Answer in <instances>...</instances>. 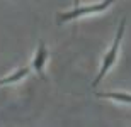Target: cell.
Returning <instances> with one entry per match:
<instances>
[{
	"label": "cell",
	"instance_id": "1",
	"mask_svg": "<svg viewBox=\"0 0 131 127\" xmlns=\"http://www.w3.org/2000/svg\"><path fill=\"white\" fill-rule=\"evenodd\" d=\"M124 29H126V17L121 19V24L117 27V32H116L114 41H112V46L109 48V51H107V53L104 54V58H102L101 69H99L95 80L92 81V88H97L99 83L102 81V78L107 75V71L114 66V63H116V59H117V53H119V46H121V39H123V36H124Z\"/></svg>",
	"mask_w": 131,
	"mask_h": 127
},
{
	"label": "cell",
	"instance_id": "2",
	"mask_svg": "<svg viewBox=\"0 0 131 127\" xmlns=\"http://www.w3.org/2000/svg\"><path fill=\"white\" fill-rule=\"evenodd\" d=\"M116 0H102L99 4L94 5H87V7H75V9L68 10V12H63V14L56 15V22L58 24H63V22H70V20H75L78 17H83V15H90V14H99V12H104L114 4Z\"/></svg>",
	"mask_w": 131,
	"mask_h": 127
},
{
	"label": "cell",
	"instance_id": "3",
	"mask_svg": "<svg viewBox=\"0 0 131 127\" xmlns=\"http://www.w3.org/2000/svg\"><path fill=\"white\" fill-rule=\"evenodd\" d=\"M46 59H48V49H46V44L41 41L34 53V58H32V68L36 69V73L41 76V78H46L44 76V64H46Z\"/></svg>",
	"mask_w": 131,
	"mask_h": 127
},
{
	"label": "cell",
	"instance_id": "4",
	"mask_svg": "<svg viewBox=\"0 0 131 127\" xmlns=\"http://www.w3.org/2000/svg\"><path fill=\"white\" fill-rule=\"evenodd\" d=\"M97 97L101 98H111V100H116L119 103H131V95L124 92H97L95 93Z\"/></svg>",
	"mask_w": 131,
	"mask_h": 127
},
{
	"label": "cell",
	"instance_id": "5",
	"mask_svg": "<svg viewBox=\"0 0 131 127\" xmlns=\"http://www.w3.org/2000/svg\"><path fill=\"white\" fill-rule=\"evenodd\" d=\"M31 69L26 66V68H19L15 69L12 75H9V76H5V78L0 80V87H4V85H9V83H17V81H20L22 78H26L27 75H29Z\"/></svg>",
	"mask_w": 131,
	"mask_h": 127
},
{
	"label": "cell",
	"instance_id": "6",
	"mask_svg": "<svg viewBox=\"0 0 131 127\" xmlns=\"http://www.w3.org/2000/svg\"><path fill=\"white\" fill-rule=\"evenodd\" d=\"M75 2V7H78V4H80V0H73Z\"/></svg>",
	"mask_w": 131,
	"mask_h": 127
}]
</instances>
